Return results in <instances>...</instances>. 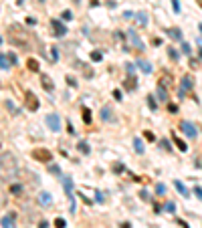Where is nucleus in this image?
Returning a JSON list of instances; mask_svg holds the SVG:
<instances>
[{
    "label": "nucleus",
    "instance_id": "22",
    "mask_svg": "<svg viewBox=\"0 0 202 228\" xmlns=\"http://www.w3.org/2000/svg\"><path fill=\"white\" fill-rule=\"evenodd\" d=\"M28 69L30 71H38V63L35 59H28Z\"/></svg>",
    "mask_w": 202,
    "mask_h": 228
},
{
    "label": "nucleus",
    "instance_id": "31",
    "mask_svg": "<svg viewBox=\"0 0 202 228\" xmlns=\"http://www.w3.org/2000/svg\"><path fill=\"white\" fill-rule=\"evenodd\" d=\"M182 53L190 55V45H188V42H182Z\"/></svg>",
    "mask_w": 202,
    "mask_h": 228
},
{
    "label": "nucleus",
    "instance_id": "11",
    "mask_svg": "<svg viewBox=\"0 0 202 228\" xmlns=\"http://www.w3.org/2000/svg\"><path fill=\"white\" fill-rule=\"evenodd\" d=\"M40 81H43V87L47 89V91H53V81H51L49 75H40Z\"/></svg>",
    "mask_w": 202,
    "mask_h": 228
},
{
    "label": "nucleus",
    "instance_id": "7",
    "mask_svg": "<svg viewBox=\"0 0 202 228\" xmlns=\"http://www.w3.org/2000/svg\"><path fill=\"white\" fill-rule=\"evenodd\" d=\"M0 224H2V228H16V226H14V214L4 216V218L0 220Z\"/></svg>",
    "mask_w": 202,
    "mask_h": 228
},
{
    "label": "nucleus",
    "instance_id": "39",
    "mask_svg": "<svg viewBox=\"0 0 202 228\" xmlns=\"http://www.w3.org/2000/svg\"><path fill=\"white\" fill-rule=\"evenodd\" d=\"M47 226H49V224H47V220H43V222L38 224V228H47Z\"/></svg>",
    "mask_w": 202,
    "mask_h": 228
},
{
    "label": "nucleus",
    "instance_id": "6",
    "mask_svg": "<svg viewBox=\"0 0 202 228\" xmlns=\"http://www.w3.org/2000/svg\"><path fill=\"white\" fill-rule=\"evenodd\" d=\"M53 28H55L57 36H65L67 35V28H65V24H63L61 20H53Z\"/></svg>",
    "mask_w": 202,
    "mask_h": 228
},
{
    "label": "nucleus",
    "instance_id": "35",
    "mask_svg": "<svg viewBox=\"0 0 202 228\" xmlns=\"http://www.w3.org/2000/svg\"><path fill=\"white\" fill-rule=\"evenodd\" d=\"M113 97H115L117 101H121V91H119V89H115V91H113Z\"/></svg>",
    "mask_w": 202,
    "mask_h": 228
},
{
    "label": "nucleus",
    "instance_id": "38",
    "mask_svg": "<svg viewBox=\"0 0 202 228\" xmlns=\"http://www.w3.org/2000/svg\"><path fill=\"white\" fill-rule=\"evenodd\" d=\"M146 139L154 141V139H156V137H154V133H152V131H146Z\"/></svg>",
    "mask_w": 202,
    "mask_h": 228
},
{
    "label": "nucleus",
    "instance_id": "8",
    "mask_svg": "<svg viewBox=\"0 0 202 228\" xmlns=\"http://www.w3.org/2000/svg\"><path fill=\"white\" fill-rule=\"evenodd\" d=\"M174 186H176V190H178V192L182 194L184 198H188V196H190V190H188V188L184 186V184L180 182V180H174Z\"/></svg>",
    "mask_w": 202,
    "mask_h": 228
},
{
    "label": "nucleus",
    "instance_id": "41",
    "mask_svg": "<svg viewBox=\"0 0 202 228\" xmlns=\"http://www.w3.org/2000/svg\"><path fill=\"white\" fill-rule=\"evenodd\" d=\"M198 55H200V59H202V47H200V51H198Z\"/></svg>",
    "mask_w": 202,
    "mask_h": 228
},
{
    "label": "nucleus",
    "instance_id": "44",
    "mask_svg": "<svg viewBox=\"0 0 202 228\" xmlns=\"http://www.w3.org/2000/svg\"><path fill=\"white\" fill-rule=\"evenodd\" d=\"M75 2H79V0H75Z\"/></svg>",
    "mask_w": 202,
    "mask_h": 228
},
{
    "label": "nucleus",
    "instance_id": "28",
    "mask_svg": "<svg viewBox=\"0 0 202 228\" xmlns=\"http://www.w3.org/2000/svg\"><path fill=\"white\" fill-rule=\"evenodd\" d=\"M156 192L158 194H166V186L164 184H156Z\"/></svg>",
    "mask_w": 202,
    "mask_h": 228
},
{
    "label": "nucleus",
    "instance_id": "2",
    "mask_svg": "<svg viewBox=\"0 0 202 228\" xmlns=\"http://www.w3.org/2000/svg\"><path fill=\"white\" fill-rule=\"evenodd\" d=\"M24 105H26L28 111H37L38 109V99L33 91H26V93H24Z\"/></svg>",
    "mask_w": 202,
    "mask_h": 228
},
{
    "label": "nucleus",
    "instance_id": "21",
    "mask_svg": "<svg viewBox=\"0 0 202 228\" xmlns=\"http://www.w3.org/2000/svg\"><path fill=\"white\" fill-rule=\"evenodd\" d=\"M61 18H63V20L67 22V20H71V18H73V12H71V10H63V14H61Z\"/></svg>",
    "mask_w": 202,
    "mask_h": 228
},
{
    "label": "nucleus",
    "instance_id": "13",
    "mask_svg": "<svg viewBox=\"0 0 202 228\" xmlns=\"http://www.w3.org/2000/svg\"><path fill=\"white\" fill-rule=\"evenodd\" d=\"M156 95H158V99H160V101H168V93H166L164 85H158V89H156Z\"/></svg>",
    "mask_w": 202,
    "mask_h": 228
},
{
    "label": "nucleus",
    "instance_id": "25",
    "mask_svg": "<svg viewBox=\"0 0 202 228\" xmlns=\"http://www.w3.org/2000/svg\"><path fill=\"white\" fill-rule=\"evenodd\" d=\"M101 59H103V55H101V53H97V51H95V53H91V61H95V63H99Z\"/></svg>",
    "mask_w": 202,
    "mask_h": 228
},
{
    "label": "nucleus",
    "instance_id": "18",
    "mask_svg": "<svg viewBox=\"0 0 202 228\" xmlns=\"http://www.w3.org/2000/svg\"><path fill=\"white\" fill-rule=\"evenodd\" d=\"M8 63H10V61H8V57L0 53V69H8Z\"/></svg>",
    "mask_w": 202,
    "mask_h": 228
},
{
    "label": "nucleus",
    "instance_id": "24",
    "mask_svg": "<svg viewBox=\"0 0 202 228\" xmlns=\"http://www.w3.org/2000/svg\"><path fill=\"white\" fill-rule=\"evenodd\" d=\"M83 119H85V123H91V111L89 109H83Z\"/></svg>",
    "mask_w": 202,
    "mask_h": 228
},
{
    "label": "nucleus",
    "instance_id": "4",
    "mask_svg": "<svg viewBox=\"0 0 202 228\" xmlns=\"http://www.w3.org/2000/svg\"><path fill=\"white\" fill-rule=\"evenodd\" d=\"M180 127H182V131L186 133V135H188V137H190V139H194V137L198 135L196 127H194V125H192L190 121H182V123H180Z\"/></svg>",
    "mask_w": 202,
    "mask_h": 228
},
{
    "label": "nucleus",
    "instance_id": "1",
    "mask_svg": "<svg viewBox=\"0 0 202 228\" xmlns=\"http://www.w3.org/2000/svg\"><path fill=\"white\" fill-rule=\"evenodd\" d=\"M18 172V164L16 158L10 152H4L0 156V180H12Z\"/></svg>",
    "mask_w": 202,
    "mask_h": 228
},
{
    "label": "nucleus",
    "instance_id": "16",
    "mask_svg": "<svg viewBox=\"0 0 202 228\" xmlns=\"http://www.w3.org/2000/svg\"><path fill=\"white\" fill-rule=\"evenodd\" d=\"M135 18H138V22H140L142 26H146V24H147V14H146V12H138Z\"/></svg>",
    "mask_w": 202,
    "mask_h": 228
},
{
    "label": "nucleus",
    "instance_id": "15",
    "mask_svg": "<svg viewBox=\"0 0 202 228\" xmlns=\"http://www.w3.org/2000/svg\"><path fill=\"white\" fill-rule=\"evenodd\" d=\"M133 147H135V152H138V154H144V149H146V147H144V141L138 139V137L133 139Z\"/></svg>",
    "mask_w": 202,
    "mask_h": 228
},
{
    "label": "nucleus",
    "instance_id": "32",
    "mask_svg": "<svg viewBox=\"0 0 202 228\" xmlns=\"http://www.w3.org/2000/svg\"><path fill=\"white\" fill-rule=\"evenodd\" d=\"M172 6H174L176 12H180V0H172Z\"/></svg>",
    "mask_w": 202,
    "mask_h": 228
},
{
    "label": "nucleus",
    "instance_id": "33",
    "mask_svg": "<svg viewBox=\"0 0 202 228\" xmlns=\"http://www.w3.org/2000/svg\"><path fill=\"white\" fill-rule=\"evenodd\" d=\"M194 194H196V196L202 200V188H200V186H194Z\"/></svg>",
    "mask_w": 202,
    "mask_h": 228
},
{
    "label": "nucleus",
    "instance_id": "20",
    "mask_svg": "<svg viewBox=\"0 0 202 228\" xmlns=\"http://www.w3.org/2000/svg\"><path fill=\"white\" fill-rule=\"evenodd\" d=\"M182 87L186 89V91H188V89H192V79H190V77H184V79H182Z\"/></svg>",
    "mask_w": 202,
    "mask_h": 228
},
{
    "label": "nucleus",
    "instance_id": "34",
    "mask_svg": "<svg viewBox=\"0 0 202 228\" xmlns=\"http://www.w3.org/2000/svg\"><path fill=\"white\" fill-rule=\"evenodd\" d=\"M147 99H150V101H147V103H150V107H152V109L156 111V107H158V103L154 101V97H147Z\"/></svg>",
    "mask_w": 202,
    "mask_h": 228
},
{
    "label": "nucleus",
    "instance_id": "29",
    "mask_svg": "<svg viewBox=\"0 0 202 228\" xmlns=\"http://www.w3.org/2000/svg\"><path fill=\"white\" fill-rule=\"evenodd\" d=\"M166 210H168V212H174V210H176V204H174V202H166Z\"/></svg>",
    "mask_w": 202,
    "mask_h": 228
},
{
    "label": "nucleus",
    "instance_id": "19",
    "mask_svg": "<svg viewBox=\"0 0 202 228\" xmlns=\"http://www.w3.org/2000/svg\"><path fill=\"white\" fill-rule=\"evenodd\" d=\"M170 36H172V38H176V40H180V38H182L180 28H170Z\"/></svg>",
    "mask_w": 202,
    "mask_h": 228
},
{
    "label": "nucleus",
    "instance_id": "14",
    "mask_svg": "<svg viewBox=\"0 0 202 228\" xmlns=\"http://www.w3.org/2000/svg\"><path fill=\"white\" fill-rule=\"evenodd\" d=\"M101 117H103V121H113V113H111L109 107H103V109H101Z\"/></svg>",
    "mask_w": 202,
    "mask_h": 228
},
{
    "label": "nucleus",
    "instance_id": "30",
    "mask_svg": "<svg viewBox=\"0 0 202 228\" xmlns=\"http://www.w3.org/2000/svg\"><path fill=\"white\" fill-rule=\"evenodd\" d=\"M10 192H12V194H20V192H22V188H20L18 184H14V186L10 188Z\"/></svg>",
    "mask_w": 202,
    "mask_h": 228
},
{
    "label": "nucleus",
    "instance_id": "5",
    "mask_svg": "<svg viewBox=\"0 0 202 228\" xmlns=\"http://www.w3.org/2000/svg\"><path fill=\"white\" fill-rule=\"evenodd\" d=\"M33 156L40 161H45V164H51V152H47V149H35Z\"/></svg>",
    "mask_w": 202,
    "mask_h": 228
},
{
    "label": "nucleus",
    "instance_id": "10",
    "mask_svg": "<svg viewBox=\"0 0 202 228\" xmlns=\"http://www.w3.org/2000/svg\"><path fill=\"white\" fill-rule=\"evenodd\" d=\"M138 67L142 69V73H146V75H150V73H152V65H150L147 61H142V59H138Z\"/></svg>",
    "mask_w": 202,
    "mask_h": 228
},
{
    "label": "nucleus",
    "instance_id": "42",
    "mask_svg": "<svg viewBox=\"0 0 202 228\" xmlns=\"http://www.w3.org/2000/svg\"><path fill=\"white\" fill-rule=\"evenodd\" d=\"M198 28H200V33H202V22H200V24H198Z\"/></svg>",
    "mask_w": 202,
    "mask_h": 228
},
{
    "label": "nucleus",
    "instance_id": "43",
    "mask_svg": "<svg viewBox=\"0 0 202 228\" xmlns=\"http://www.w3.org/2000/svg\"><path fill=\"white\" fill-rule=\"evenodd\" d=\"M0 42H2V38H0Z\"/></svg>",
    "mask_w": 202,
    "mask_h": 228
},
{
    "label": "nucleus",
    "instance_id": "12",
    "mask_svg": "<svg viewBox=\"0 0 202 228\" xmlns=\"http://www.w3.org/2000/svg\"><path fill=\"white\" fill-rule=\"evenodd\" d=\"M38 202L43 204V206H49L53 200H51V194L49 192H40V196H38Z\"/></svg>",
    "mask_w": 202,
    "mask_h": 228
},
{
    "label": "nucleus",
    "instance_id": "3",
    "mask_svg": "<svg viewBox=\"0 0 202 228\" xmlns=\"http://www.w3.org/2000/svg\"><path fill=\"white\" fill-rule=\"evenodd\" d=\"M47 125L51 127V131H61V117L57 115V113H51V115H47Z\"/></svg>",
    "mask_w": 202,
    "mask_h": 228
},
{
    "label": "nucleus",
    "instance_id": "26",
    "mask_svg": "<svg viewBox=\"0 0 202 228\" xmlns=\"http://www.w3.org/2000/svg\"><path fill=\"white\" fill-rule=\"evenodd\" d=\"M168 55H170V59H172V61H178V57H180V55L176 53V49H170V51H168Z\"/></svg>",
    "mask_w": 202,
    "mask_h": 228
},
{
    "label": "nucleus",
    "instance_id": "17",
    "mask_svg": "<svg viewBox=\"0 0 202 228\" xmlns=\"http://www.w3.org/2000/svg\"><path fill=\"white\" fill-rule=\"evenodd\" d=\"M172 137H174V143L178 145V149H182V152H186V149H188V147H186V143H184V141L180 139L178 135H172Z\"/></svg>",
    "mask_w": 202,
    "mask_h": 228
},
{
    "label": "nucleus",
    "instance_id": "36",
    "mask_svg": "<svg viewBox=\"0 0 202 228\" xmlns=\"http://www.w3.org/2000/svg\"><path fill=\"white\" fill-rule=\"evenodd\" d=\"M4 202H6V196H4V192H2V190H0V208H2V206H4Z\"/></svg>",
    "mask_w": 202,
    "mask_h": 228
},
{
    "label": "nucleus",
    "instance_id": "23",
    "mask_svg": "<svg viewBox=\"0 0 202 228\" xmlns=\"http://www.w3.org/2000/svg\"><path fill=\"white\" fill-rule=\"evenodd\" d=\"M65 226H67L65 218H57V220H55V228H65Z\"/></svg>",
    "mask_w": 202,
    "mask_h": 228
},
{
    "label": "nucleus",
    "instance_id": "27",
    "mask_svg": "<svg viewBox=\"0 0 202 228\" xmlns=\"http://www.w3.org/2000/svg\"><path fill=\"white\" fill-rule=\"evenodd\" d=\"M79 149H81L83 154H89V147H87V143H85V141H81V143H79Z\"/></svg>",
    "mask_w": 202,
    "mask_h": 228
},
{
    "label": "nucleus",
    "instance_id": "37",
    "mask_svg": "<svg viewBox=\"0 0 202 228\" xmlns=\"http://www.w3.org/2000/svg\"><path fill=\"white\" fill-rule=\"evenodd\" d=\"M8 61H10V63H12V65H16V55H8Z\"/></svg>",
    "mask_w": 202,
    "mask_h": 228
},
{
    "label": "nucleus",
    "instance_id": "40",
    "mask_svg": "<svg viewBox=\"0 0 202 228\" xmlns=\"http://www.w3.org/2000/svg\"><path fill=\"white\" fill-rule=\"evenodd\" d=\"M121 228H131V226H129V222H123V226Z\"/></svg>",
    "mask_w": 202,
    "mask_h": 228
},
{
    "label": "nucleus",
    "instance_id": "9",
    "mask_svg": "<svg viewBox=\"0 0 202 228\" xmlns=\"http://www.w3.org/2000/svg\"><path fill=\"white\" fill-rule=\"evenodd\" d=\"M129 36H131L133 47H138V51H144V42L140 40V36H135V33H133V30H129Z\"/></svg>",
    "mask_w": 202,
    "mask_h": 228
}]
</instances>
